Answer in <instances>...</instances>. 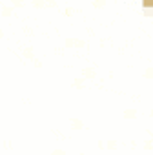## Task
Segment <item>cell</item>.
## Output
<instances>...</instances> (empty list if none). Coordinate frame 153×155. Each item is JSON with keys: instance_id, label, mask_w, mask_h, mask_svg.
I'll return each mask as SVG.
<instances>
[{"instance_id": "1", "label": "cell", "mask_w": 153, "mask_h": 155, "mask_svg": "<svg viewBox=\"0 0 153 155\" xmlns=\"http://www.w3.org/2000/svg\"><path fill=\"white\" fill-rule=\"evenodd\" d=\"M144 6H148V8H153V0H144Z\"/></svg>"}]
</instances>
